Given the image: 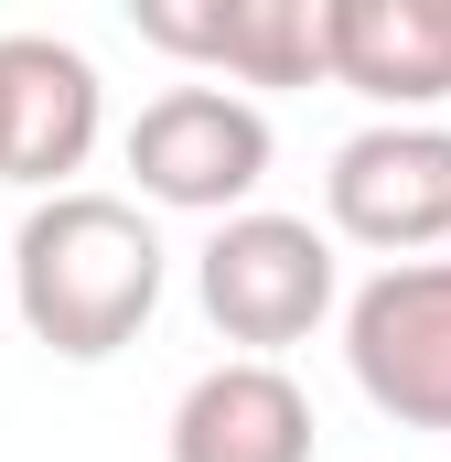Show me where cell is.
Wrapping results in <instances>:
<instances>
[{"instance_id":"10","label":"cell","mask_w":451,"mask_h":462,"mask_svg":"<svg viewBox=\"0 0 451 462\" xmlns=\"http://www.w3.org/2000/svg\"><path fill=\"white\" fill-rule=\"evenodd\" d=\"M0 301H11V247H0Z\"/></svg>"},{"instance_id":"6","label":"cell","mask_w":451,"mask_h":462,"mask_svg":"<svg viewBox=\"0 0 451 462\" xmlns=\"http://www.w3.org/2000/svg\"><path fill=\"white\" fill-rule=\"evenodd\" d=\"M151 54L216 65L236 87H323L334 76V0H129Z\"/></svg>"},{"instance_id":"1","label":"cell","mask_w":451,"mask_h":462,"mask_svg":"<svg viewBox=\"0 0 451 462\" xmlns=\"http://www.w3.org/2000/svg\"><path fill=\"white\" fill-rule=\"evenodd\" d=\"M161 280H172L161 226L129 194H54L11 236V312H22L32 345H54L65 365L118 355L161 312Z\"/></svg>"},{"instance_id":"4","label":"cell","mask_w":451,"mask_h":462,"mask_svg":"<svg viewBox=\"0 0 451 462\" xmlns=\"http://www.w3.org/2000/svg\"><path fill=\"white\" fill-rule=\"evenodd\" d=\"M344 365L398 430H451V258H398L344 301Z\"/></svg>"},{"instance_id":"9","label":"cell","mask_w":451,"mask_h":462,"mask_svg":"<svg viewBox=\"0 0 451 462\" xmlns=\"http://www.w3.org/2000/svg\"><path fill=\"white\" fill-rule=\"evenodd\" d=\"M172 462H312V398L258 355L205 365L172 409Z\"/></svg>"},{"instance_id":"3","label":"cell","mask_w":451,"mask_h":462,"mask_svg":"<svg viewBox=\"0 0 451 462\" xmlns=\"http://www.w3.org/2000/svg\"><path fill=\"white\" fill-rule=\"evenodd\" d=\"M129 172H140V194L151 205H172V216H247V194L269 183V108L258 97H236L216 76H194V87H161L151 108L129 118Z\"/></svg>"},{"instance_id":"8","label":"cell","mask_w":451,"mask_h":462,"mask_svg":"<svg viewBox=\"0 0 451 462\" xmlns=\"http://www.w3.org/2000/svg\"><path fill=\"white\" fill-rule=\"evenodd\" d=\"M334 87L387 118H430L451 97V0H334Z\"/></svg>"},{"instance_id":"5","label":"cell","mask_w":451,"mask_h":462,"mask_svg":"<svg viewBox=\"0 0 451 462\" xmlns=\"http://www.w3.org/2000/svg\"><path fill=\"white\" fill-rule=\"evenodd\" d=\"M323 205H334V236L376 247L387 269L441 247L451 236V129L441 118H376L354 129L323 172Z\"/></svg>"},{"instance_id":"2","label":"cell","mask_w":451,"mask_h":462,"mask_svg":"<svg viewBox=\"0 0 451 462\" xmlns=\"http://www.w3.org/2000/svg\"><path fill=\"white\" fill-rule=\"evenodd\" d=\"M194 301L226 345H247L258 365H280V345H301L323 312H334V236L312 216H226L194 258Z\"/></svg>"},{"instance_id":"7","label":"cell","mask_w":451,"mask_h":462,"mask_svg":"<svg viewBox=\"0 0 451 462\" xmlns=\"http://www.w3.org/2000/svg\"><path fill=\"white\" fill-rule=\"evenodd\" d=\"M97 151V65L54 32H0V183L22 194H76L65 172H87Z\"/></svg>"}]
</instances>
